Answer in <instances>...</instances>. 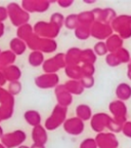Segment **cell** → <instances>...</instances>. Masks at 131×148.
<instances>
[{
    "label": "cell",
    "mask_w": 131,
    "mask_h": 148,
    "mask_svg": "<svg viewBox=\"0 0 131 148\" xmlns=\"http://www.w3.org/2000/svg\"><path fill=\"white\" fill-rule=\"evenodd\" d=\"M80 81L84 88H90L93 84V78L91 76H83L80 79Z\"/></svg>",
    "instance_id": "obj_28"
},
{
    "label": "cell",
    "mask_w": 131,
    "mask_h": 148,
    "mask_svg": "<svg viewBox=\"0 0 131 148\" xmlns=\"http://www.w3.org/2000/svg\"><path fill=\"white\" fill-rule=\"evenodd\" d=\"M76 115L81 120H88L91 117V109L89 106L85 104H81L77 106L76 108Z\"/></svg>",
    "instance_id": "obj_22"
},
{
    "label": "cell",
    "mask_w": 131,
    "mask_h": 148,
    "mask_svg": "<svg viewBox=\"0 0 131 148\" xmlns=\"http://www.w3.org/2000/svg\"><path fill=\"white\" fill-rule=\"evenodd\" d=\"M94 49H95V51L98 53V55H102V53H105V51H106L104 44L101 43V42H99V43H97L96 45H95Z\"/></svg>",
    "instance_id": "obj_31"
},
{
    "label": "cell",
    "mask_w": 131,
    "mask_h": 148,
    "mask_svg": "<svg viewBox=\"0 0 131 148\" xmlns=\"http://www.w3.org/2000/svg\"><path fill=\"white\" fill-rule=\"evenodd\" d=\"M81 51L78 47H71L66 53V62L67 65H78L81 61Z\"/></svg>",
    "instance_id": "obj_18"
},
{
    "label": "cell",
    "mask_w": 131,
    "mask_h": 148,
    "mask_svg": "<svg viewBox=\"0 0 131 148\" xmlns=\"http://www.w3.org/2000/svg\"><path fill=\"white\" fill-rule=\"evenodd\" d=\"M64 72H66V75L73 80H80L83 76L81 67L78 65H67L64 68Z\"/></svg>",
    "instance_id": "obj_19"
},
{
    "label": "cell",
    "mask_w": 131,
    "mask_h": 148,
    "mask_svg": "<svg viewBox=\"0 0 131 148\" xmlns=\"http://www.w3.org/2000/svg\"><path fill=\"white\" fill-rule=\"evenodd\" d=\"M27 135L22 130H16L14 132L4 134L1 138V143L6 148H18L26 141Z\"/></svg>",
    "instance_id": "obj_5"
},
{
    "label": "cell",
    "mask_w": 131,
    "mask_h": 148,
    "mask_svg": "<svg viewBox=\"0 0 131 148\" xmlns=\"http://www.w3.org/2000/svg\"><path fill=\"white\" fill-rule=\"evenodd\" d=\"M81 61L85 64H92L95 61V57L91 49H85L81 51Z\"/></svg>",
    "instance_id": "obj_26"
},
{
    "label": "cell",
    "mask_w": 131,
    "mask_h": 148,
    "mask_svg": "<svg viewBox=\"0 0 131 148\" xmlns=\"http://www.w3.org/2000/svg\"><path fill=\"white\" fill-rule=\"evenodd\" d=\"M6 82H7V80H6V78H5V76H4V74H3L2 70H0V86L2 88V86H4Z\"/></svg>",
    "instance_id": "obj_32"
},
{
    "label": "cell",
    "mask_w": 131,
    "mask_h": 148,
    "mask_svg": "<svg viewBox=\"0 0 131 148\" xmlns=\"http://www.w3.org/2000/svg\"><path fill=\"white\" fill-rule=\"evenodd\" d=\"M3 120V117H2V114H1V112H0V123Z\"/></svg>",
    "instance_id": "obj_37"
},
{
    "label": "cell",
    "mask_w": 131,
    "mask_h": 148,
    "mask_svg": "<svg viewBox=\"0 0 131 148\" xmlns=\"http://www.w3.org/2000/svg\"><path fill=\"white\" fill-rule=\"evenodd\" d=\"M54 95L58 101V104L62 107H67L72 104L73 95L66 88L64 84H60L54 88Z\"/></svg>",
    "instance_id": "obj_10"
},
{
    "label": "cell",
    "mask_w": 131,
    "mask_h": 148,
    "mask_svg": "<svg viewBox=\"0 0 131 148\" xmlns=\"http://www.w3.org/2000/svg\"><path fill=\"white\" fill-rule=\"evenodd\" d=\"M80 148H96V143L93 139H85L80 144Z\"/></svg>",
    "instance_id": "obj_27"
},
{
    "label": "cell",
    "mask_w": 131,
    "mask_h": 148,
    "mask_svg": "<svg viewBox=\"0 0 131 148\" xmlns=\"http://www.w3.org/2000/svg\"><path fill=\"white\" fill-rule=\"evenodd\" d=\"M32 139H33V143L45 145L47 143V141H48V135H47V130L45 129V127L40 125L33 127Z\"/></svg>",
    "instance_id": "obj_11"
},
{
    "label": "cell",
    "mask_w": 131,
    "mask_h": 148,
    "mask_svg": "<svg viewBox=\"0 0 131 148\" xmlns=\"http://www.w3.org/2000/svg\"><path fill=\"white\" fill-rule=\"evenodd\" d=\"M33 27H34L35 34H37L41 38H50V39H54L55 37L58 35L60 29H62L60 26L53 23L52 21H39L37 22Z\"/></svg>",
    "instance_id": "obj_3"
},
{
    "label": "cell",
    "mask_w": 131,
    "mask_h": 148,
    "mask_svg": "<svg viewBox=\"0 0 131 148\" xmlns=\"http://www.w3.org/2000/svg\"><path fill=\"white\" fill-rule=\"evenodd\" d=\"M3 34H4V25L0 24V37H2Z\"/></svg>",
    "instance_id": "obj_34"
},
{
    "label": "cell",
    "mask_w": 131,
    "mask_h": 148,
    "mask_svg": "<svg viewBox=\"0 0 131 148\" xmlns=\"http://www.w3.org/2000/svg\"><path fill=\"white\" fill-rule=\"evenodd\" d=\"M2 53V51H1V49H0V53Z\"/></svg>",
    "instance_id": "obj_39"
},
{
    "label": "cell",
    "mask_w": 131,
    "mask_h": 148,
    "mask_svg": "<svg viewBox=\"0 0 131 148\" xmlns=\"http://www.w3.org/2000/svg\"><path fill=\"white\" fill-rule=\"evenodd\" d=\"M62 127H64L66 133H68L69 135L79 136L84 130V123H83V120H81L76 116V117L68 118L62 125Z\"/></svg>",
    "instance_id": "obj_9"
},
{
    "label": "cell",
    "mask_w": 131,
    "mask_h": 148,
    "mask_svg": "<svg viewBox=\"0 0 131 148\" xmlns=\"http://www.w3.org/2000/svg\"><path fill=\"white\" fill-rule=\"evenodd\" d=\"M14 108V97L10 95L8 90L0 86V112L3 120L9 119L12 116Z\"/></svg>",
    "instance_id": "obj_4"
},
{
    "label": "cell",
    "mask_w": 131,
    "mask_h": 148,
    "mask_svg": "<svg viewBox=\"0 0 131 148\" xmlns=\"http://www.w3.org/2000/svg\"><path fill=\"white\" fill-rule=\"evenodd\" d=\"M6 7L8 12V18L14 27L18 28L22 25L28 24L30 20V14H28L22 7V5L18 4L16 2H10Z\"/></svg>",
    "instance_id": "obj_2"
},
{
    "label": "cell",
    "mask_w": 131,
    "mask_h": 148,
    "mask_svg": "<svg viewBox=\"0 0 131 148\" xmlns=\"http://www.w3.org/2000/svg\"><path fill=\"white\" fill-rule=\"evenodd\" d=\"M22 88H23V86H22V83L20 81H12V82L8 83L7 90H8L10 95H12L14 97V96L18 95L22 92Z\"/></svg>",
    "instance_id": "obj_25"
},
{
    "label": "cell",
    "mask_w": 131,
    "mask_h": 148,
    "mask_svg": "<svg viewBox=\"0 0 131 148\" xmlns=\"http://www.w3.org/2000/svg\"><path fill=\"white\" fill-rule=\"evenodd\" d=\"M80 25L79 23V18H78V14H71L69 16H67L64 18V26L69 30H76V28Z\"/></svg>",
    "instance_id": "obj_23"
},
{
    "label": "cell",
    "mask_w": 131,
    "mask_h": 148,
    "mask_svg": "<svg viewBox=\"0 0 131 148\" xmlns=\"http://www.w3.org/2000/svg\"><path fill=\"white\" fill-rule=\"evenodd\" d=\"M67 113L68 108L67 107H62L60 105L56 104L53 108L51 114L46 118L44 127L47 131H54L60 125L64 123L67 120Z\"/></svg>",
    "instance_id": "obj_1"
},
{
    "label": "cell",
    "mask_w": 131,
    "mask_h": 148,
    "mask_svg": "<svg viewBox=\"0 0 131 148\" xmlns=\"http://www.w3.org/2000/svg\"><path fill=\"white\" fill-rule=\"evenodd\" d=\"M28 49V45L26 41L18 37H14L9 42V49L12 51L16 56H22Z\"/></svg>",
    "instance_id": "obj_13"
},
{
    "label": "cell",
    "mask_w": 131,
    "mask_h": 148,
    "mask_svg": "<svg viewBox=\"0 0 131 148\" xmlns=\"http://www.w3.org/2000/svg\"><path fill=\"white\" fill-rule=\"evenodd\" d=\"M64 86H66V88L71 92L72 95H80L84 90V86H82L80 80L70 79V80H68L67 82L64 83Z\"/></svg>",
    "instance_id": "obj_21"
},
{
    "label": "cell",
    "mask_w": 131,
    "mask_h": 148,
    "mask_svg": "<svg viewBox=\"0 0 131 148\" xmlns=\"http://www.w3.org/2000/svg\"><path fill=\"white\" fill-rule=\"evenodd\" d=\"M16 56L12 53L10 49L9 51H4L0 53V70H3L4 68L14 65Z\"/></svg>",
    "instance_id": "obj_16"
},
{
    "label": "cell",
    "mask_w": 131,
    "mask_h": 148,
    "mask_svg": "<svg viewBox=\"0 0 131 148\" xmlns=\"http://www.w3.org/2000/svg\"><path fill=\"white\" fill-rule=\"evenodd\" d=\"M2 72L8 82L20 81V78L22 77V71L18 68V66H16V65H12V66H8V67L4 68L2 70Z\"/></svg>",
    "instance_id": "obj_12"
},
{
    "label": "cell",
    "mask_w": 131,
    "mask_h": 148,
    "mask_svg": "<svg viewBox=\"0 0 131 148\" xmlns=\"http://www.w3.org/2000/svg\"><path fill=\"white\" fill-rule=\"evenodd\" d=\"M58 2V4L60 5V7H64V8H66V7H70L72 4L74 3L73 0H58V1H56Z\"/></svg>",
    "instance_id": "obj_30"
},
{
    "label": "cell",
    "mask_w": 131,
    "mask_h": 148,
    "mask_svg": "<svg viewBox=\"0 0 131 148\" xmlns=\"http://www.w3.org/2000/svg\"><path fill=\"white\" fill-rule=\"evenodd\" d=\"M75 35L79 39H86L90 35V31L87 28V26L84 25H79L75 30Z\"/></svg>",
    "instance_id": "obj_24"
},
{
    "label": "cell",
    "mask_w": 131,
    "mask_h": 148,
    "mask_svg": "<svg viewBox=\"0 0 131 148\" xmlns=\"http://www.w3.org/2000/svg\"><path fill=\"white\" fill-rule=\"evenodd\" d=\"M3 136H4V132H3V127H1V125H0V139L2 138Z\"/></svg>",
    "instance_id": "obj_35"
},
{
    "label": "cell",
    "mask_w": 131,
    "mask_h": 148,
    "mask_svg": "<svg viewBox=\"0 0 131 148\" xmlns=\"http://www.w3.org/2000/svg\"><path fill=\"white\" fill-rule=\"evenodd\" d=\"M8 18V12L6 6H0V24H3V22Z\"/></svg>",
    "instance_id": "obj_29"
},
{
    "label": "cell",
    "mask_w": 131,
    "mask_h": 148,
    "mask_svg": "<svg viewBox=\"0 0 131 148\" xmlns=\"http://www.w3.org/2000/svg\"><path fill=\"white\" fill-rule=\"evenodd\" d=\"M28 62L30 64V66L36 68L40 67V66H43L44 62V53L40 51H32L28 57Z\"/></svg>",
    "instance_id": "obj_17"
},
{
    "label": "cell",
    "mask_w": 131,
    "mask_h": 148,
    "mask_svg": "<svg viewBox=\"0 0 131 148\" xmlns=\"http://www.w3.org/2000/svg\"><path fill=\"white\" fill-rule=\"evenodd\" d=\"M0 148H6V147H5V146L3 145L2 143H0Z\"/></svg>",
    "instance_id": "obj_38"
},
{
    "label": "cell",
    "mask_w": 131,
    "mask_h": 148,
    "mask_svg": "<svg viewBox=\"0 0 131 148\" xmlns=\"http://www.w3.org/2000/svg\"><path fill=\"white\" fill-rule=\"evenodd\" d=\"M18 148H31V146H27V145H21Z\"/></svg>",
    "instance_id": "obj_36"
},
{
    "label": "cell",
    "mask_w": 131,
    "mask_h": 148,
    "mask_svg": "<svg viewBox=\"0 0 131 148\" xmlns=\"http://www.w3.org/2000/svg\"><path fill=\"white\" fill-rule=\"evenodd\" d=\"M24 119L26 120V123L29 125L35 127H37V125H41L42 117L39 111L31 109V110H27L25 113H24Z\"/></svg>",
    "instance_id": "obj_14"
},
{
    "label": "cell",
    "mask_w": 131,
    "mask_h": 148,
    "mask_svg": "<svg viewBox=\"0 0 131 148\" xmlns=\"http://www.w3.org/2000/svg\"><path fill=\"white\" fill-rule=\"evenodd\" d=\"M58 49V43L54 39L50 38H41L40 37L39 44H38V49L42 53H53Z\"/></svg>",
    "instance_id": "obj_15"
},
{
    "label": "cell",
    "mask_w": 131,
    "mask_h": 148,
    "mask_svg": "<svg viewBox=\"0 0 131 148\" xmlns=\"http://www.w3.org/2000/svg\"><path fill=\"white\" fill-rule=\"evenodd\" d=\"M31 148H45V145H41V144H36V143H33Z\"/></svg>",
    "instance_id": "obj_33"
},
{
    "label": "cell",
    "mask_w": 131,
    "mask_h": 148,
    "mask_svg": "<svg viewBox=\"0 0 131 148\" xmlns=\"http://www.w3.org/2000/svg\"><path fill=\"white\" fill-rule=\"evenodd\" d=\"M33 33H34V27L28 23L25 24V25H22L21 27L18 28V30H16V37L23 39L24 41H27L33 35Z\"/></svg>",
    "instance_id": "obj_20"
},
{
    "label": "cell",
    "mask_w": 131,
    "mask_h": 148,
    "mask_svg": "<svg viewBox=\"0 0 131 148\" xmlns=\"http://www.w3.org/2000/svg\"><path fill=\"white\" fill-rule=\"evenodd\" d=\"M52 2L53 1H47V0H24L22 1L21 5L28 14L45 12Z\"/></svg>",
    "instance_id": "obj_8"
},
{
    "label": "cell",
    "mask_w": 131,
    "mask_h": 148,
    "mask_svg": "<svg viewBox=\"0 0 131 148\" xmlns=\"http://www.w3.org/2000/svg\"><path fill=\"white\" fill-rule=\"evenodd\" d=\"M66 66H67L66 53H58L53 56L52 58L45 60L42 68H43L44 73H56L62 68H66Z\"/></svg>",
    "instance_id": "obj_6"
},
{
    "label": "cell",
    "mask_w": 131,
    "mask_h": 148,
    "mask_svg": "<svg viewBox=\"0 0 131 148\" xmlns=\"http://www.w3.org/2000/svg\"><path fill=\"white\" fill-rule=\"evenodd\" d=\"M35 84L41 90L55 88L60 86V77L56 73H43L35 78Z\"/></svg>",
    "instance_id": "obj_7"
}]
</instances>
